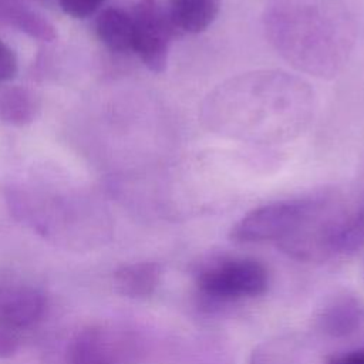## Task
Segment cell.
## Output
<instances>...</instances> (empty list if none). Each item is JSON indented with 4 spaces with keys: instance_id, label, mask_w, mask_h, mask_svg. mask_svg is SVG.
I'll use <instances>...</instances> for the list:
<instances>
[{
    "instance_id": "obj_5",
    "label": "cell",
    "mask_w": 364,
    "mask_h": 364,
    "mask_svg": "<svg viewBox=\"0 0 364 364\" xmlns=\"http://www.w3.org/2000/svg\"><path fill=\"white\" fill-rule=\"evenodd\" d=\"M46 310L41 291L27 284H0V328L17 330L37 323Z\"/></svg>"
},
{
    "instance_id": "obj_15",
    "label": "cell",
    "mask_w": 364,
    "mask_h": 364,
    "mask_svg": "<svg viewBox=\"0 0 364 364\" xmlns=\"http://www.w3.org/2000/svg\"><path fill=\"white\" fill-rule=\"evenodd\" d=\"M17 350V340L9 333V330L0 328V357H10Z\"/></svg>"
},
{
    "instance_id": "obj_8",
    "label": "cell",
    "mask_w": 364,
    "mask_h": 364,
    "mask_svg": "<svg viewBox=\"0 0 364 364\" xmlns=\"http://www.w3.org/2000/svg\"><path fill=\"white\" fill-rule=\"evenodd\" d=\"M0 21L40 41H53L57 36L51 21L20 0H0Z\"/></svg>"
},
{
    "instance_id": "obj_11",
    "label": "cell",
    "mask_w": 364,
    "mask_h": 364,
    "mask_svg": "<svg viewBox=\"0 0 364 364\" xmlns=\"http://www.w3.org/2000/svg\"><path fill=\"white\" fill-rule=\"evenodd\" d=\"M361 311L357 306H350L348 303L333 306L323 318V324L326 331L340 336L355 331L357 326L361 321Z\"/></svg>"
},
{
    "instance_id": "obj_14",
    "label": "cell",
    "mask_w": 364,
    "mask_h": 364,
    "mask_svg": "<svg viewBox=\"0 0 364 364\" xmlns=\"http://www.w3.org/2000/svg\"><path fill=\"white\" fill-rule=\"evenodd\" d=\"M16 53L0 38V85L10 81L17 73Z\"/></svg>"
},
{
    "instance_id": "obj_12",
    "label": "cell",
    "mask_w": 364,
    "mask_h": 364,
    "mask_svg": "<svg viewBox=\"0 0 364 364\" xmlns=\"http://www.w3.org/2000/svg\"><path fill=\"white\" fill-rule=\"evenodd\" d=\"M294 355V348L289 341H273L257 347L250 364H296Z\"/></svg>"
},
{
    "instance_id": "obj_9",
    "label": "cell",
    "mask_w": 364,
    "mask_h": 364,
    "mask_svg": "<svg viewBox=\"0 0 364 364\" xmlns=\"http://www.w3.org/2000/svg\"><path fill=\"white\" fill-rule=\"evenodd\" d=\"M40 109L36 92L23 85L0 87V121L23 127L34 121Z\"/></svg>"
},
{
    "instance_id": "obj_13",
    "label": "cell",
    "mask_w": 364,
    "mask_h": 364,
    "mask_svg": "<svg viewBox=\"0 0 364 364\" xmlns=\"http://www.w3.org/2000/svg\"><path fill=\"white\" fill-rule=\"evenodd\" d=\"M105 0H58L61 10L74 17V18H85L94 14Z\"/></svg>"
},
{
    "instance_id": "obj_16",
    "label": "cell",
    "mask_w": 364,
    "mask_h": 364,
    "mask_svg": "<svg viewBox=\"0 0 364 364\" xmlns=\"http://www.w3.org/2000/svg\"><path fill=\"white\" fill-rule=\"evenodd\" d=\"M328 364H364V350L350 351L347 354L333 357Z\"/></svg>"
},
{
    "instance_id": "obj_1",
    "label": "cell",
    "mask_w": 364,
    "mask_h": 364,
    "mask_svg": "<svg viewBox=\"0 0 364 364\" xmlns=\"http://www.w3.org/2000/svg\"><path fill=\"white\" fill-rule=\"evenodd\" d=\"M323 198L289 199L263 205L246 213L230 230V237L240 243L284 240L314 213Z\"/></svg>"
},
{
    "instance_id": "obj_10",
    "label": "cell",
    "mask_w": 364,
    "mask_h": 364,
    "mask_svg": "<svg viewBox=\"0 0 364 364\" xmlns=\"http://www.w3.org/2000/svg\"><path fill=\"white\" fill-rule=\"evenodd\" d=\"M100 40L112 51L125 53L132 50L134 21L132 16L119 7L104 9L95 23Z\"/></svg>"
},
{
    "instance_id": "obj_2",
    "label": "cell",
    "mask_w": 364,
    "mask_h": 364,
    "mask_svg": "<svg viewBox=\"0 0 364 364\" xmlns=\"http://www.w3.org/2000/svg\"><path fill=\"white\" fill-rule=\"evenodd\" d=\"M196 286L209 299L239 300L263 294L269 286V274L255 259H226L205 267L198 274Z\"/></svg>"
},
{
    "instance_id": "obj_4",
    "label": "cell",
    "mask_w": 364,
    "mask_h": 364,
    "mask_svg": "<svg viewBox=\"0 0 364 364\" xmlns=\"http://www.w3.org/2000/svg\"><path fill=\"white\" fill-rule=\"evenodd\" d=\"M131 16L134 21L132 51L151 71L162 73L166 68L171 41L178 36L165 7L156 0H138Z\"/></svg>"
},
{
    "instance_id": "obj_3",
    "label": "cell",
    "mask_w": 364,
    "mask_h": 364,
    "mask_svg": "<svg viewBox=\"0 0 364 364\" xmlns=\"http://www.w3.org/2000/svg\"><path fill=\"white\" fill-rule=\"evenodd\" d=\"M141 355L139 338L112 327L85 328L68 347L70 364H136Z\"/></svg>"
},
{
    "instance_id": "obj_7",
    "label": "cell",
    "mask_w": 364,
    "mask_h": 364,
    "mask_svg": "<svg viewBox=\"0 0 364 364\" xmlns=\"http://www.w3.org/2000/svg\"><path fill=\"white\" fill-rule=\"evenodd\" d=\"M161 274L162 267L155 262L124 264L114 272V287L125 297H146L155 291Z\"/></svg>"
},
{
    "instance_id": "obj_6",
    "label": "cell",
    "mask_w": 364,
    "mask_h": 364,
    "mask_svg": "<svg viewBox=\"0 0 364 364\" xmlns=\"http://www.w3.org/2000/svg\"><path fill=\"white\" fill-rule=\"evenodd\" d=\"M165 11L178 36L196 34L215 21L219 0H168Z\"/></svg>"
}]
</instances>
